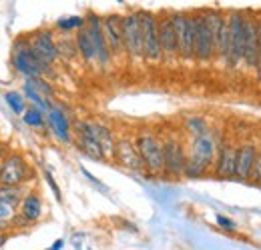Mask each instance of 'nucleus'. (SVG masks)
Returning a JSON list of instances; mask_svg holds the SVG:
<instances>
[{
    "mask_svg": "<svg viewBox=\"0 0 261 250\" xmlns=\"http://www.w3.org/2000/svg\"><path fill=\"white\" fill-rule=\"evenodd\" d=\"M215 158V140L207 132L203 136H195L191 142V154L187 158L183 176L187 178H199L207 172V168L213 164Z\"/></svg>",
    "mask_w": 261,
    "mask_h": 250,
    "instance_id": "obj_1",
    "label": "nucleus"
},
{
    "mask_svg": "<svg viewBox=\"0 0 261 250\" xmlns=\"http://www.w3.org/2000/svg\"><path fill=\"white\" fill-rule=\"evenodd\" d=\"M171 24L177 38V56L183 60L195 58V16L185 12L171 14Z\"/></svg>",
    "mask_w": 261,
    "mask_h": 250,
    "instance_id": "obj_2",
    "label": "nucleus"
},
{
    "mask_svg": "<svg viewBox=\"0 0 261 250\" xmlns=\"http://www.w3.org/2000/svg\"><path fill=\"white\" fill-rule=\"evenodd\" d=\"M12 64L16 68L18 74L27 76V78H42V74H46L50 68L44 66L36 56H34L33 48L29 44V40H18L12 48Z\"/></svg>",
    "mask_w": 261,
    "mask_h": 250,
    "instance_id": "obj_3",
    "label": "nucleus"
},
{
    "mask_svg": "<svg viewBox=\"0 0 261 250\" xmlns=\"http://www.w3.org/2000/svg\"><path fill=\"white\" fill-rule=\"evenodd\" d=\"M141 20V34H143V58L157 63L163 58L161 44H159V20L153 12L141 10L139 12Z\"/></svg>",
    "mask_w": 261,
    "mask_h": 250,
    "instance_id": "obj_4",
    "label": "nucleus"
},
{
    "mask_svg": "<svg viewBox=\"0 0 261 250\" xmlns=\"http://www.w3.org/2000/svg\"><path fill=\"white\" fill-rule=\"evenodd\" d=\"M135 146L143 160V166L151 174L163 172V142H159V138H155L153 134H141L137 136Z\"/></svg>",
    "mask_w": 261,
    "mask_h": 250,
    "instance_id": "obj_5",
    "label": "nucleus"
},
{
    "mask_svg": "<svg viewBox=\"0 0 261 250\" xmlns=\"http://www.w3.org/2000/svg\"><path fill=\"white\" fill-rule=\"evenodd\" d=\"M29 176V164L22 154L8 152L0 164V186H22Z\"/></svg>",
    "mask_w": 261,
    "mask_h": 250,
    "instance_id": "obj_6",
    "label": "nucleus"
},
{
    "mask_svg": "<svg viewBox=\"0 0 261 250\" xmlns=\"http://www.w3.org/2000/svg\"><path fill=\"white\" fill-rule=\"evenodd\" d=\"M123 50L133 60L143 58V34H141L139 12H130L123 16Z\"/></svg>",
    "mask_w": 261,
    "mask_h": 250,
    "instance_id": "obj_7",
    "label": "nucleus"
},
{
    "mask_svg": "<svg viewBox=\"0 0 261 250\" xmlns=\"http://www.w3.org/2000/svg\"><path fill=\"white\" fill-rule=\"evenodd\" d=\"M229 24V44H231V56L229 66L235 68L243 63V38H245V16L239 10H233L227 18Z\"/></svg>",
    "mask_w": 261,
    "mask_h": 250,
    "instance_id": "obj_8",
    "label": "nucleus"
},
{
    "mask_svg": "<svg viewBox=\"0 0 261 250\" xmlns=\"http://www.w3.org/2000/svg\"><path fill=\"white\" fill-rule=\"evenodd\" d=\"M185 164H187V157L185 150L181 146V142L169 138L163 142V172L169 176H183L185 172Z\"/></svg>",
    "mask_w": 261,
    "mask_h": 250,
    "instance_id": "obj_9",
    "label": "nucleus"
},
{
    "mask_svg": "<svg viewBox=\"0 0 261 250\" xmlns=\"http://www.w3.org/2000/svg\"><path fill=\"white\" fill-rule=\"evenodd\" d=\"M100 26H102V36H105L111 56L113 54L119 56L123 52V16L109 14L107 18L100 20Z\"/></svg>",
    "mask_w": 261,
    "mask_h": 250,
    "instance_id": "obj_10",
    "label": "nucleus"
},
{
    "mask_svg": "<svg viewBox=\"0 0 261 250\" xmlns=\"http://www.w3.org/2000/svg\"><path fill=\"white\" fill-rule=\"evenodd\" d=\"M31 48H33L34 56L50 68V64L55 63L59 58V52H57V42L53 38V34L48 30H42V32H36L33 38L29 40Z\"/></svg>",
    "mask_w": 261,
    "mask_h": 250,
    "instance_id": "obj_11",
    "label": "nucleus"
},
{
    "mask_svg": "<svg viewBox=\"0 0 261 250\" xmlns=\"http://www.w3.org/2000/svg\"><path fill=\"white\" fill-rule=\"evenodd\" d=\"M215 56V42L201 14L195 16V60L209 63Z\"/></svg>",
    "mask_w": 261,
    "mask_h": 250,
    "instance_id": "obj_12",
    "label": "nucleus"
},
{
    "mask_svg": "<svg viewBox=\"0 0 261 250\" xmlns=\"http://www.w3.org/2000/svg\"><path fill=\"white\" fill-rule=\"evenodd\" d=\"M76 136H79V146L85 154H89L95 160H105L102 157V150L98 146L97 136H95V122H89V120H79L76 122Z\"/></svg>",
    "mask_w": 261,
    "mask_h": 250,
    "instance_id": "obj_13",
    "label": "nucleus"
},
{
    "mask_svg": "<svg viewBox=\"0 0 261 250\" xmlns=\"http://www.w3.org/2000/svg\"><path fill=\"white\" fill-rule=\"evenodd\" d=\"M85 30L89 32L91 42H93V46H95V60H97L98 64H102V66L109 64L111 52H109V46H107V42H105L100 18H98L97 14H91V16H89V20H87V24H85Z\"/></svg>",
    "mask_w": 261,
    "mask_h": 250,
    "instance_id": "obj_14",
    "label": "nucleus"
},
{
    "mask_svg": "<svg viewBox=\"0 0 261 250\" xmlns=\"http://www.w3.org/2000/svg\"><path fill=\"white\" fill-rule=\"evenodd\" d=\"M257 56H259V32H257V22L251 18H245V38H243V64L247 68L257 66Z\"/></svg>",
    "mask_w": 261,
    "mask_h": 250,
    "instance_id": "obj_15",
    "label": "nucleus"
},
{
    "mask_svg": "<svg viewBox=\"0 0 261 250\" xmlns=\"http://www.w3.org/2000/svg\"><path fill=\"white\" fill-rule=\"evenodd\" d=\"M115 158H117V162L121 166H125L129 170H137V172L145 170L143 160H141L139 152H137V146H135V142H130L129 138L117 140V144H115Z\"/></svg>",
    "mask_w": 261,
    "mask_h": 250,
    "instance_id": "obj_16",
    "label": "nucleus"
},
{
    "mask_svg": "<svg viewBox=\"0 0 261 250\" xmlns=\"http://www.w3.org/2000/svg\"><path fill=\"white\" fill-rule=\"evenodd\" d=\"M257 157V148L253 144H243L237 148V157H235V178L239 180H247L251 178V170L255 164Z\"/></svg>",
    "mask_w": 261,
    "mask_h": 250,
    "instance_id": "obj_17",
    "label": "nucleus"
},
{
    "mask_svg": "<svg viewBox=\"0 0 261 250\" xmlns=\"http://www.w3.org/2000/svg\"><path fill=\"white\" fill-rule=\"evenodd\" d=\"M46 124L50 126L53 134L59 140H63V142L70 140V122H68L66 114L59 106H50V110L46 112Z\"/></svg>",
    "mask_w": 261,
    "mask_h": 250,
    "instance_id": "obj_18",
    "label": "nucleus"
},
{
    "mask_svg": "<svg viewBox=\"0 0 261 250\" xmlns=\"http://www.w3.org/2000/svg\"><path fill=\"white\" fill-rule=\"evenodd\" d=\"M235 157H237V148L231 144H223L217 162H215V174L219 178H235Z\"/></svg>",
    "mask_w": 261,
    "mask_h": 250,
    "instance_id": "obj_19",
    "label": "nucleus"
},
{
    "mask_svg": "<svg viewBox=\"0 0 261 250\" xmlns=\"http://www.w3.org/2000/svg\"><path fill=\"white\" fill-rule=\"evenodd\" d=\"M159 44H161V52L167 58L177 56V38L175 30L171 24V16H165L159 20Z\"/></svg>",
    "mask_w": 261,
    "mask_h": 250,
    "instance_id": "obj_20",
    "label": "nucleus"
},
{
    "mask_svg": "<svg viewBox=\"0 0 261 250\" xmlns=\"http://www.w3.org/2000/svg\"><path fill=\"white\" fill-rule=\"evenodd\" d=\"M20 214L27 218V222H34L40 218L42 214V200L36 192H29L24 194L22 202H20Z\"/></svg>",
    "mask_w": 261,
    "mask_h": 250,
    "instance_id": "obj_21",
    "label": "nucleus"
},
{
    "mask_svg": "<svg viewBox=\"0 0 261 250\" xmlns=\"http://www.w3.org/2000/svg\"><path fill=\"white\" fill-rule=\"evenodd\" d=\"M95 136H97L98 146H100V150H102V157L105 158L115 157V144H117V140H115L113 132H111L105 124L95 122Z\"/></svg>",
    "mask_w": 261,
    "mask_h": 250,
    "instance_id": "obj_22",
    "label": "nucleus"
},
{
    "mask_svg": "<svg viewBox=\"0 0 261 250\" xmlns=\"http://www.w3.org/2000/svg\"><path fill=\"white\" fill-rule=\"evenodd\" d=\"M74 44H76V52H79L87 63H93V60H95V46H93L91 36H89V32L85 30V28L74 36Z\"/></svg>",
    "mask_w": 261,
    "mask_h": 250,
    "instance_id": "obj_23",
    "label": "nucleus"
},
{
    "mask_svg": "<svg viewBox=\"0 0 261 250\" xmlns=\"http://www.w3.org/2000/svg\"><path fill=\"white\" fill-rule=\"evenodd\" d=\"M24 198L22 186H0V202L8 204V206H18Z\"/></svg>",
    "mask_w": 261,
    "mask_h": 250,
    "instance_id": "obj_24",
    "label": "nucleus"
},
{
    "mask_svg": "<svg viewBox=\"0 0 261 250\" xmlns=\"http://www.w3.org/2000/svg\"><path fill=\"white\" fill-rule=\"evenodd\" d=\"M22 120H24V124L33 126V128H42V126L46 124V116H44V112L38 110V108H34V106H31V108L24 110Z\"/></svg>",
    "mask_w": 261,
    "mask_h": 250,
    "instance_id": "obj_25",
    "label": "nucleus"
},
{
    "mask_svg": "<svg viewBox=\"0 0 261 250\" xmlns=\"http://www.w3.org/2000/svg\"><path fill=\"white\" fill-rule=\"evenodd\" d=\"M4 100H6V104L12 108L14 114H24V110H27V100H24V96L20 92L10 90V92L4 94Z\"/></svg>",
    "mask_w": 261,
    "mask_h": 250,
    "instance_id": "obj_26",
    "label": "nucleus"
},
{
    "mask_svg": "<svg viewBox=\"0 0 261 250\" xmlns=\"http://www.w3.org/2000/svg\"><path fill=\"white\" fill-rule=\"evenodd\" d=\"M85 24H87V20L83 18V16H70V18H61L59 22H57V26L61 28V30H72V28H85Z\"/></svg>",
    "mask_w": 261,
    "mask_h": 250,
    "instance_id": "obj_27",
    "label": "nucleus"
},
{
    "mask_svg": "<svg viewBox=\"0 0 261 250\" xmlns=\"http://www.w3.org/2000/svg\"><path fill=\"white\" fill-rule=\"evenodd\" d=\"M57 52H59V56H61V54H65L68 58L74 56V54H76V44H74V40L63 36V38L57 42Z\"/></svg>",
    "mask_w": 261,
    "mask_h": 250,
    "instance_id": "obj_28",
    "label": "nucleus"
},
{
    "mask_svg": "<svg viewBox=\"0 0 261 250\" xmlns=\"http://www.w3.org/2000/svg\"><path fill=\"white\" fill-rule=\"evenodd\" d=\"M187 126H189V130H191L195 136H203V134L209 132V130H207V124H205V120L199 118V116H191V118L187 120Z\"/></svg>",
    "mask_w": 261,
    "mask_h": 250,
    "instance_id": "obj_29",
    "label": "nucleus"
},
{
    "mask_svg": "<svg viewBox=\"0 0 261 250\" xmlns=\"http://www.w3.org/2000/svg\"><path fill=\"white\" fill-rule=\"evenodd\" d=\"M14 208L12 206H8V204H2L0 202V230H2V226L4 224H8V222H12V218H14Z\"/></svg>",
    "mask_w": 261,
    "mask_h": 250,
    "instance_id": "obj_30",
    "label": "nucleus"
},
{
    "mask_svg": "<svg viewBox=\"0 0 261 250\" xmlns=\"http://www.w3.org/2000/svg\"><path fill=\"white\" fill-rule=\"evenodd\" d=\"M251 178H255L261 184V152H257V157H255V164H253V170H251Z\"/></svg>",
    "mask_w": 261,
    "mask_h": 250,
    "instance_id": "obj_31",
    "label": "nucleus"
},
{
    "mask_svg": "<svg viewBox=\"0 0 261 250\" xmlns=\"http://www.w3.org/2000/svg\"><path fill=\"white\" fill-rule=\"evenodd\" d=\"M215 220H217V224H219V226H223L225 230H235V222H233V220L225 218V216H221V214H217Z\"/></svg>",
    "mask_w": 261,
    "mask_h": 250,
    "instance_id": "obj_32",
    "label": "nucleus"
},
{
    "mask_svg": "<svg viewBox=\"0 0 261 250\" xmlns=\"http://www.w3.org/2000/svg\"><path fill=\"white\" fill-rule=\"evenodd\" d=\"M257 32H259V56H257V78H259V84H261V20L257 22Z\"/></svg>",
    "mask_w": 261,
    "mask_h": 250,
    "instance_id": "obj_33",
    "label": "nucleus"
},
{
    "mask_svg": "<svg viewBox=\"0 0 261 250\" xmlns=\"http://www.w3.org/2000/svg\"><path fill=\"white\" fill-rule=\"evenodd\" d=\"M46 180H48V184H50V188L55 190V194H57V198H61V190H59V186L55 184V180H53V176H50V174H46Z\"/></svg>",
    "mask_w": 261,
    "mask_h": 250,
    "instance_id": "obj_34",
    "label": "nucleus"
},
{
    "mask_svg": "<svg viewBox=\"0 0 261 250\" xmlns=\"http://www.w3.org/2000/svg\"><path fill=\"white\" fill-rule=\"evenodd\" d=\"M4 157H6V146L0 142V164H2V160H4Z\"/></svg>",
    "mask_w": 261,
    "mask_h": 250,
    "instance_id": "obj_35",
    "label": "nucleus"
},
{
    "mask_svg": "<svg viewBox=\"0 0 261 250\" xmlns=\"http://www.w3.org/2000/svg\"><path fill=\"white\" fill-rule=\"evenodd\" d=\"M63 244H65L63 240H57V242H55V246H53L50 250H61V248H63Z\"/></svg>",
    "mask_w": 261,
    "mask_h": 250,
    "instance_id": "obj_36",
    "label": "nucleus"
},
{
    "mask_svg": "<svg viewBox=\"0 0 261 250\" xmlns=\"http://www.w3.org/2000/svg\"><path fill=\"white\" fill-rule=\"evenodd\" d=\"M4 240H6V234H4V232H0V246L4 244Z\"/></svg>",
    "mask_w": 261,
    "mask_h": 250,
    "instance_id": "obj_37",
    "label": "nucleus"
}]
</instances>
